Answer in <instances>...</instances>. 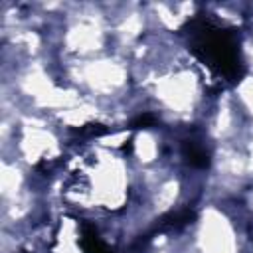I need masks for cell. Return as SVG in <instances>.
Wrapping results in <instances>:
<instances>
[{"instance_id": "cell-1", "label": "cell", "mask_w": 253, "mask_h": 253, "mask_svg": "<svg viewBox=\"0 0 253 253\" xmlns=\"http://www.w3.org/2000/svg\"><path fill=\"white\" fill-rule=\"evenodd\" d=\"M194 51L213 69L235 75L237 73V51L231 36L210 22L198 20L194 22Z\"/></svg>"}, {"instance_id": "cell-2", "label": "cell", "mask_w": 253, "mask_h": 253, "mask_svg": "<svg viewBox=\"0 0 253 253\" xmlns=\"http://www.w3.org/2000/svg\"><path fill=\"white\" fill-rule=\"evenodd\" d=\"M184 156H186V160L192 166H206L208 164V152H206V148L202 144L194 142V140L184 142Z\"/></svg>"}, {"instance_id": "cell-3", "label": "cell", "mask_w": 253, "mask_h": 253, "mask_svg": "<svg viewBox=\"0 0 253 253\" xmlns=\"http://www.w3.org/2000/svg\"><path fill=\"white\" fill-rule=\"evenodd\" d=\"M81 245H83L85 253H111V251L103 245V241L97 237V233L91 231V229H85V231H83Z\"/></svg>"}, {"instance_id": "cell-4", "label": "cell", "mask_w": 253, "mask_h": 253, "mask_svg": "<svg viewBox=\"0 0 253 253\" xmlns=\"http://www.w3.org/2000/svg\"><path fill=\"white\" fill-rule=\"evenodd\" d=\"M152 123H154V117H152V115H140L132 125H134V126H148V125H152Z\"/></svg>"}]
</instances>
